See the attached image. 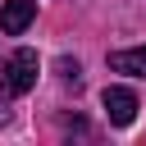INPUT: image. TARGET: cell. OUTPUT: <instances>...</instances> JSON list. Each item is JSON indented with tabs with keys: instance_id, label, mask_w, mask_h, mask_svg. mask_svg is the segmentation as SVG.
<instances>
[{
	"instance_id": "1",
	"label": "cell",
	"mask_w": 146,
	"mask_h": 146,
	"mask_svg": "<svg viewBox=\"0 0 146 146\" xmlns=\"http://www.w3.org/2000/svg\"><path fill=\"white\" fill-rule=\"evenodd\" d=\"M32 87H36V50H14L0 64V96L14 100V96H27Z\"/></svg>"
},
{
	"instance_id": "2",
	"label": "cell",
	"mask_w": 146,
	"mask_h": 146,
	"mask_svg": "<svg viewBox=\"0 0 146 146\" xmlns=\"http://www.w3.org/2000/svg\"><path fill=\"white\" fill-rule=\"evenodd\" d=\"M100 105H105V114H110L114 128H128V123L137 119V96H132L128 87H105V91H100Z\"/></svg>"
},
{
	"instance_id": "3",
	"label": "cell",
	"mask_w": 146,
	"mask_h": 146,
	"mask_svg": "<svg viewBox=\"0 0 146 146\" xmlns=\"http://www.w3.org/2000/svg\"><path fill=\"white\" fill-rule=\"evenodd\" d=\"M32 18H36V0H5L0 5V32L5 36H18Z\"/></svg>"
},
{
	"instance_id": "4",
	"label": "cell",
	"mask_w": 146,
	"mask_h": 146,
	"mask_svg": "<svg viewBox=\"0 0 146 146\" xmlns=\"http://www.w3.org/2000/svg\"><path fill=\"white\" fill-rule=\"evenodd\" d=\"M110 68H114V73H128V78H146V46L114 50V55H110Z\"/></svg>"
},
{
	"instance_id": "5",
	"label": "cell",
	"mask_w": 146,
	"mask_h": 146,
	"mask_svg": "<svg viewBox=\"0 0 146 146\" xmlns=\"http://www.w3.org/2000/svg\"><path fill=\"white\" fill-rule=\"evenodd\" d=\"M59 73H64V78H73V82H78V59H59Z\"/></svg>"
}]
</instances>
